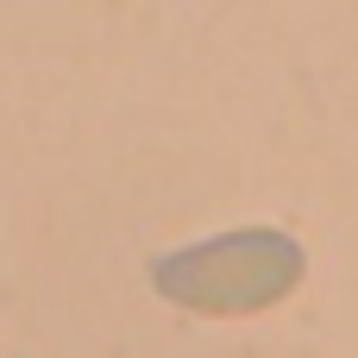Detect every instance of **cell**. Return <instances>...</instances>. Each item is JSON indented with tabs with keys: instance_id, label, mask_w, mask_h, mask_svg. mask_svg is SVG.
I'll list each match as a JSON object with an SVG mask.
<instances>
[{
	"instance_id": "obj_1",
	"label": "cell",
	"mask_w": 358,
	"mask_h": 358,
	"mask_svg": "<svg viewBox=\"0 0 358 358\" xmlns=\"http://www.w3.org/2000/svg\"><path fill=\"white\" fill-rule=\"evenodd\" d=\"M151 283L164 302L195 315H258L302 283V245L277 227H245V233L164 252L151 264Z\"/></svg>"
}]
</instances>
